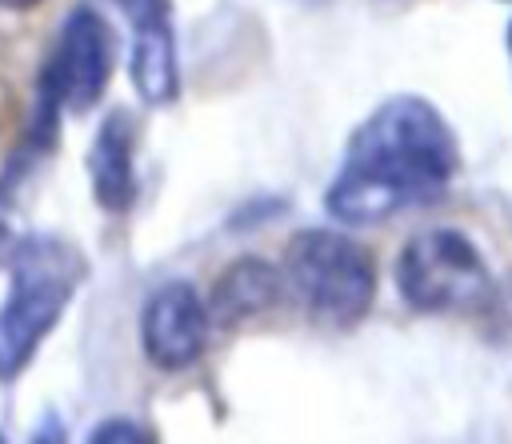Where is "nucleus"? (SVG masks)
<instances>
[{
  "label": "nucleus",
  "instance_id": "obj_1",
  "mask_svg": "<svg viewBox=\"0 0 512 444\" xmlns=\"http://www.w3.org/2000/svg\"><path fill=\"white\" fill-rule=\"evenodd\" d=\"M456 172L460 144L444 112L416 92H400L352 128L324 192V212L344 228H372L436 204Z\"/></svg>",
  "mask_w": 512,
  "mask_h": 444
},
{
  "label": "nucleus",
  "instance_id": "obj_2",
  "mask_svg": "<svg viewBox=\"0 0 512 444\" xmlns=\"http://www.w3.org/2000/svg\"><path fill=\"white\" fill-rule=\"evenodd\" d=\"M84 252L52 232L20 236L8 252V300L0 304V380L20 376L60 324L84 280Z\"/></svg>",
  "mask_w": 512,
  "mask_h": 444
},
{
  "label": "nucleus",
  "instance_id": "obj_3",
  "mask_svg": "<svg viewBox=\"0 0 512 444\" xmlns=\"http://www.w3.org/2000/svg\"><path fill=\"white\" fill-rule=\"evenodd\" d=\"M284 288L308 320L328 332H352L376 300L372 252L340 228H304L284 248Z\"/></svg>",
  "mask_w": 512,
  "mask_h": 444
},
{
  "label": "nucleus",
  "instance_id": "obj_4",
  "mask_svg": "<svg viewBox=\"0 0 512 444\" xmlns=\"http://www.w3.org/2000/svg\"><path fill=\"white\" fill-rule=\"evenodd\" d=\"M392 276L400 300L424 316H476L500 300L476 240L448 224L408 236Z\"/></svg>",
  "mask_w": 512,
  "mask_h": 444
},
{
  "label": "nucleus",
  "instance_id": "obj_5",
  "mask_svg": "<svg viewBox=\"0 0 512 444\" xmlns=\"http://www.w3.org/2000/svg\"><path fill=\"white\" fill-rule=\"evenodd\" d=\"M112 28L96 8H72L64 24L56 28V40L44 56L40 80H36V116H32V144H48L56 132V120L64 112L80 116L88 112L108 80H112Z\"/></svg>",
  "mask_w": 512,
  "mask_h": 444
},
{
  "label": "nucleus",
  "instance_id": "obj_6",
  "mask_svg": "<svg viewBox=\"0 0 512 444\" xmlns=\"http://www.w3.org/2000/svg\"><path fill=\"white\" fill-rule=\"evenodd\" d=\"M212 336L208 300L188 280H164L148 292L140 308V348L152 368L160 372H184L192 368Z\"/></svg>",
  "mask_w": 512,
  "mask_h": 444
},
{
  "label": "nucleus",
  "instance_id": "obj_7",
  "mask_svg": "<svg viewBox=\"0 0 512 444\" xmlns=\"http://www.w3.org/2000/svg\"><path fill=\"white\" fill-rule=\"evenodd\" d=\"M124 20L132 24L128 76L144 104L160 108L180 96V64H176V32L168 16V0H116Z\"/></svg>",
  "mask_w": 512,
  "mask_h": 444
},
{
  "label": "nucleus",
  "instance_id": "obj_8",
  "mask_svg": "<svg viewBox=\"0 0 512 444\" xmlns=\"http://www.w3.org/2000/svg\"><path fill=\"white\" fill-rule=\"evenodd\" d=\"M88 184L92 200L120 216L136 204V124L124 108L104 112L88 144Z\"/></svg>",
  "mask_w": 512,
  "mask_h": 444
},
{
  "label": "nucleus",
  "instance_id": "obj_9",
  "mask_svg": "<svg viewBox=\"0 0 512 444\" xmlns=\"http://www.w3.org/2000/svg\"><path fill=\"white\" fill-rule=\"evenodd\" d=\"M280 296H284V272L260 256H240L212 284V296H208L212 328H236L260 312L276 308Z\"/></svg>",
  "mask_w": 512,
  "mask_h": 444
},
{
  "label": "nucleus",
  "instance_id": "obj_10",
  "mask_svg": "<svg viewBox=\"0 0 512 444\" xmlns=\"http://www.w3.org/2000/svg\"><path fill=\"white\" fill-rule=\"evenodd\" d=\"M88 440H92V444H108V440H132V444H144V440H152V432H144L136 420H104V424H96V428L88 432Z\"/></svg>",
  "mask_w": 512,
  "mask_h": 444
},
{
  "label": "nucleus",
  "instance_id": "obj_11",
  "mask_svg": "<svg viewBox=\"0 0 512 444\" xmlns=\"http://www.w3.org/2000/svg\"><path fill=\"white\" fill-rule=\"evenodd\" d=\"M40 0H0V8H12V12H24V8H36Z\"/></svg>",
  "mask_w": 512,
  "mask_h": 444
},
{
  "label": "nucleus",
  "instance_id": "obj_12",
  "mask_svg": "<svg viewBox=\"0 0 512 444\" xmlns=\"http://www.w3.org/2000/svg\"><path fill=\"white\" fill-rule=\"evenodd\" d=\"M296 4H308V8H316V4H328V0H296Z\"/></svg>",
  "mask_w": 512,
  "mask_h": 444
},
{
  "label": "nucleus",
  "instance_id": "obj_13",
  "mask_svg": "<svg viewBox=\"0 0 512 444\" xmlns=\"http://www.w3.org/2000/svg\"><path fill=\"white\" fill-rule=\"evenodd\" d=\"M508 56H512V20H508Z\"/></svg>",
  "mask_w": 512,
  "mask_h": 444
}]
</instances>
